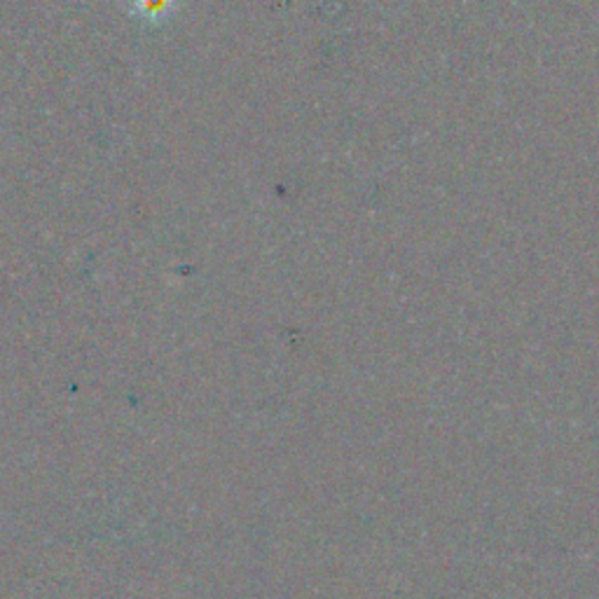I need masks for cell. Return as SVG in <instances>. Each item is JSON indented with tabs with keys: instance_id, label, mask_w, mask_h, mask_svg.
<instances>
[{
	"instance_id": "1",
	"label": "cell",
	"mask_w": 599,
	"mask_h": 599,
	"mask_svg": "<svg viewBox=\"0 0 599 599\" xmlns=\"http://www.w3.org/2000/svg\"><path fill=\"white\" fill-rule=\"evenodd\" d=\"M171 0H139V6L145 10V14H158L162 12Z\"/></svg>"
}]
</instances>
